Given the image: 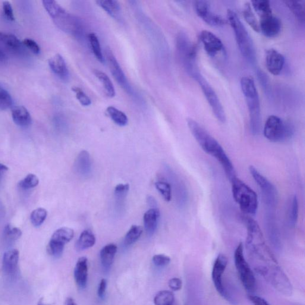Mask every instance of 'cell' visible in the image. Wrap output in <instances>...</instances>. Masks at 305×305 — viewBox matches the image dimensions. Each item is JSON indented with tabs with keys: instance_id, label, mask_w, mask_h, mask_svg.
<instances>
[{
	"instance_id": "obj_1",
	"label": "cell",
	"mask_w": 305,
	"mask_h": 305,
	"mask_svg": "<svg viewBox=\"0 0 305 305\" xmlns=\"http://www.w3.org/2000/svg\"><path fill=\"white\" fill-rule=\"evenodd\" d=\"M187 122L191 133L204 152L221 163L230 181L235 177L233 165L218 141L193 119H187Z\"/></svg>"
},
{
	"instance_id": "obj_2",
	"label": "cell",
	"mask_w": 305,
	"mask_h": 305,
	"mask_svg": "<svg viewBox=\"0 0 305 305\" xmlns=\"http://www.w3.org/2000/svg\"><path fill=\"white\" fill-rule=\"evenodd\" d=\"M247 228L246 245L253 266H264L277 263L275 257L266 244L259 225L251 218L244 219Z\"/></svg>"
},
{
	"instance_id": "obj_3",
	"label": "cell",
	"mask_w": 305,
	"mask_h": 305,
	"mask_svg": "<svg viewBox=\"0 0 305 305\" xmlns=\"http://www.w3.org/2000/svg\"><path fill=\"white\" fill-rule=\"evenodd\" d=\"M43 4L60 30L77 38L83 36V24L79 18L69 14L58 3L53 0H44Z\"/></svg>"
},
{
	"instance_id": "obj_4",
	"label": "cell",
	"mask_w": 305,
	"mask_h": 305,
	"mask_svg": "<svg viewBox=\"0 0 305 305\" xmlns=\"http://www.w3.org/2000/svg\"><path fill=\"white\" fill-rule=\"evenodd\" d=\"M240 85L249 110L251 133L254 136H258L261 130V111L255 83L252 78L244 77L241 79Z\"/></svg>"
},
{
	"instance_id": "obj_5",
	"label": "cell",
	"mask_w": 305,
	"mask_h": 305,
	"mask_svg": "<svg viewBox=\"0 0 305 305\" xmlns=\"http://www.w3.org/2000/svg\"><path fill=\"white\" fill-rule=\"evenodd\" d=\"M227 18L234 31L235 40L241 54L251 65L255 66L257 62L256 50L246 28L241 23L237 15L231 9L227 11Z\"/></svg>"
},
{
	"instance_id": "obj_6",
	"label": "cell",
	"mask_w": 305,
	"mask_h": 305,
	"mask_svg": "<svg viewBox=\"0 0 305 305\" xmlns=\"http://www.w3.org/2000/svg\"><path fill=\"white\" fill-rule=\"evenodd\" d=\"M231 181L232 196L242 212L249 215L256 214L258 199L255 191L236 177Z\"/></svg>"
},
{
	"instance_id": "obj_7",
	"label": "cell",
	"mask_w": 305,
	"mask_h": 305,
	"mask_svg": "<svg viewBox=\"0 0 305 305\" xmlns=\"http://www.w3.org/2000/svg\"><path fill=\"white\" fill-rule=\"evenodd\" d=\"M264 136L271 142L290 140L294 134L293 125L275 115L269 116L263 127Z\"/></svg>"
},
{
	"instance_id": "obj_8",
	"label": "cell",
	"mask_w": 305,
	"mask_h": 305,
	"mask_svg": "<svg viewBox=\"0 0 305 305\" xmlns=\"http://www.w3.org/2000/svg\"><path fill=\"white\" fill-rule=\"evenodd\" d=\"M176 46L182 64L185 71L191 77L195 72L199 70L196 63V47L191 43L187 34L184 33L178 34Z\"/></svg>"
},
{
	"instance_id": "obj_9",
	"label": "cell",
	"mask_w": 305,
	"mask_h": 305,
	"mask_svg": "<svg viewBox=\"0 0 305 305\" xmlns=\"http://www.w3.org/2000/svg\"><path fill=\"white\" fill-rule=\"evenodd\" d=\"M191 78H193L199 84L204 96L206 97L207 102H208L216 118L221 123H225L226 115L224 109L223 108L215 90L213 89V88L206 80L205 78L202 76L200 71L194 74Z\"/></svg>"
},
{
	"instance_id": "obj_10",
	"label": "cell",
	"mask_w": 305,
	"mask_h": 305,
	"mask_svg": "<svg viewBox=\"0 0 305 305\" xmlns=\"http://www.w3.org/2000/svg\"><path fill=\"white\" fill-rule=\"evenodd\" d=\"M234 262L242 284L247 291H253L256 288V279L249 263L245 259L242 243L239 244L235 249Z\"/></svg>"
},
{
	"instance_id": "obj_11",
	"label": "cell",
	"mask_w": 305,
	"mask_h": 305,
	"mask_svg": "<svg viewBox=\"0 0 305 305\" xmlns=\"http://www.w3.org/2000/svg\"><path fill=\"white\" fill-rule=\"evenodd\" d=\"M228 259L224 254H219L213 265L212 277L213 284L218 293L232 304L235 305L236 302L226 290L222 282V275L227 266Z\"/></svg>"
},
{
	"instance_id": "obj_12",
	"label": "cell",
	"mask_w": 305,
	"mask_h": 305,
	"mask_svg": "<svg viewBox=\"0 0 305 305\" xmlns=\"http://www.w3.org/2000/svg\"><path fill=\"white\" fill-rule=\"evenodd\" d=\"M249 171L256 184L260 188L266 205L273 208L277 202V191L268 179L264 177L256 168L250 166Z\"/></svg>"
},
{
	"instance_id": "obj_13",
	"label": "cell",
	"mask_w": 305,
	"mask_h": 305,
	"mask_svg": "<svg viewBox=\"0 0 305 305\" xmlns=\"http://www.w3.org/2000/svg\"><path fill=\"white\" fill-rule=\"evenodd\" d=\"M194 8L198 17L210 26L220 27L227 24V21L221 15L211 11L209 2L201 0L194 2Z\"/></svg>"
},
{
	"instance_id": "obj_14",
	"label": "cell",
	"mask_w": 305,
	"mask_h": 305,
	"mask_svg": "<svg viewBox=\"0 0 305 305\" xmlns=\"http://www.w3.org/2000/svg\"><path fill=\"white\" fill-rule=\"evenodd\" d=\"M200 40L207 54L212 58L224 51L222 41L209 31H202L200 34Z\"/></svg>"
},
{
	"instance_id": "obj_15",
	"label": "cell",
	"mask_w": 305,
	"mask_h": 305,
	"mask_svg": "<svg viewBox=\"0 0 305 305\" xmlns=\"http://www.w3.org/2000/svg\"><path fill=\"white\" fill-rule=\"evenodd\" d=\"M105 54L110 70H111V73L115 80L126 91H128V92L129 91L131 92V87L129 85L124 72L122 71L120 65L118 64L117 60L116 59L112 50L107 48Z\"/></svg>"
},
{
	"instance_id": "obj_16",
	"label": "cell",
	"mask_w": 305,
	"mask_h": 305,
	"mask_svg": "<svg viewBox=\"0 0 305 305\" xmlns=\"http://www.w3.org/2000/svg\"><path fill=\"white\" fill-rule=\"evenodd\" d=\"M285 64L284 56L277 50L270 49L265 53V65L267 69L273 75L281 74Z\"/></svg>"
},
{
	"instance_id": "obj_17",
	"label": "cell",
	"mask_w": 305,
	"mask_h": 305,
	"mask_svg": "<svg viewBox=\"0 0 305 305\" xmlns=\"http://www.w3.org/2000/svg\"><path fill=\"white\" fill-rule=\"evenodd\" d=\"M259 24L260 32L266 37L274 38L278 36L281 30V21L273 15L260 18Z\"/></svg>"
},
{
	"instance_id": "obj_18",
	"label": "cell",
	"mask_w": 305,
	"mask_h": 305,
	"mask_svg": "<svg viewBox=\"0 0 305 305\" xmlns=\"http://www.w3.org/2000/svg\"><path fill=\"white\" fill-rule=\"evenodd\" d=\"M20 253L17 249L9 250L5 253L3 257V269L6 274L14 275L17 272Z\"/></svg>"
},
{
	"instance_id": "obj_19",
	"label": "cell",
	"mask_w": 305,
	"mask_h": 305,
	"mask_svg": "<svg viewBox=\"0 0 305 305\" xmlns=\"http://www.w3.org/2000/svg\"><path fill=\"white\" fill-rule=\"evenodd\" d=\"M74 278L80 288L87 287L88 280V260L86 257H81L78 260L74 269Z\"/></svg>"
},
{
	"instance_id": "obj_20",
	"label": "cell",
	"mask_w": 305,
	"mask_h": 305,
	"mask_svg": "<svg viewBox=\"0 0 305 305\" xmlns=\"http://www.w3.org/2000/svg\"><path fill=\"white\" fill-rule=\"evenodd\" d=\"M75 168L78 174L87 177L92 171L90 154L86 150L81 151L75 163Z\"/></svg>"
},
{
	"instance_id": "obj_21",
	"label": "cell",
	"mask_w": 305,
	"mask_h": 305,
	"mask_svg": "<svg viewBox=\"0 0 305 305\" xmlns=\"http://www.w3.org/2000/svg\"><path fill=\"white\" fill-rule=\"evenodd\" d=\"M49 64L52 71L63 80H67L69 74L67 64L63 57L57 54L49 60Z\"/></svg>"
},
{
	"instance_id": "obj_22",
	"label": "cell",
	"mask_w": 305,
	"mask_h": 305,
	"mask_svg": "<svg viewBox=\"0 0 305 305\" xmlns=\"http://www.w3.org/2000/svg\"><path fill=\"white\" fill-rule=\"evenodd\" d=\"M160 212L158 208L150 209L144 215V225L148 236L155 234L158 225Z\"/></svg>"
},
{
	"instance_id": "obj_23",
	"label": "cell",
	"mask_w": 305,
	"mask_h": 305,
	"mask_svg": "<svg viewBox=\"0 0 305 305\" xmlns=\"http://www.w3.org/2000/svg\"><path fill=\"white\" fill-rule=\"evenodd\" d=\"M12 115L15 123L21 127H28L32 123L30 113L24 106H16L12 109Z\"/></svg>"
},
{
	"instance_id": "obj_24",
	"label": "cell",
	"mask_w": 305,
	"mask_h": 305,
	"mask_svg": "<svg viewBox=\"0 0 305 305\" xmlns=\"http://www.w3.org/2000/svg\"><path fill=\"white\" fill-rule=\"evenodd\" d=\"M0 46L13 53H18L23 49V44L14 35L0 33Z\"/></svg>"
},
{
	"instance_id": "obj_25",
	"label": "cell",
	"mask_w": 305,
	"mask_h": 305,
	"mask_svg": "<svg viewBox=\"0 0 305 305\" xmlns=\"http://www.w3.org/2000/svg\"><path fill=\"white\" fill-rule=\"evenodd\" d=\"M116 252L117 246L115 244H109L104 247L100 251V259L102 265L106 268L111 266L114 260Z\"/></svg>"
},
{
	"instance_id": "obj_26",
	"label": "cell",
	"mask_w": 305,
	"mask_h": 305,
	"mask_svg": "<svg viewBox=\"0 0 305 305\" xmlns=\"http://www.w3.org/2000/svg\"><path fill=\"white\" fill-rule=\"evenodd\" d=\"M96 237L93 232L86 229L82 232L76 243L78 250H84L93 247L96 243Z\"/></svg>"
},
{
	"instance_id": "obj_27",
	"label": "cell",
	"mask_w": 305,
	"mask_h": 305,
	"mask_svg": "<svg viewBox=\"0 0 305 305\" xmlns=\"http://www.w3.org/2000/svg\"><path fill=\"white\" fill-rule=\"evenodd\" d=\"M97 5L113 18H118L121 12L120 4L115 0H98Z\"/></svg>"
},
{
	"instance_id": "obj_28",
	"label": "cell",
	"mask_w": 305,
	"mask_h": 305,
	"mask_svg": "<svg viewBox=\"0 0 305 305\" xmlns=\"http://www.w3.org/2000/svg\"><path fill=\"white\" fill-rule=\"evenodd\" d=\"M74 236L73 229L68 227H62L57 229L53 233L51 240L65 245L69 243Z\"/></svg>"
},
{
	"instance_id": "obj_29",
	"label": "cell",
	"mask_w": 305,
	"mask_h": 305,
	"mask_svg": "<svg viewBox=\"0 0 305 305\" xmlns=\"http://www.w3.org/2000/svg\"><path fill=\"white\" fill-rule=\"evenodd\" d=\"M284 3L287 7L293 13L297 20L301 24L304 23L305 8L303 2L298 1H284Z\"/></svg>"
},
{
	"instance_id": "obj_30",
	"label": "cell",
	"mask_w": 305,
	"mask_h": 305,
	"mask_svg": "<svg viewBox=\"0 0 305 305\" xmlns=\"http://www.w3.org/2000/svg\"><path fill=\"white\" fill-rule=\"evenodd\" d=\"M93 72L96 77L98 78L100 83L103 85L107 96L111 97V98L114 97L116 94L115 88L108 75L101 71L97 70V69L94 70Z\"/></svg>"
},
{
	"instance_id": "obj_31",
	"label": "cell",
	"mask_w": 305,
	"mask_h": 305,
	"mask_svg": "<svg viewBox=\"0 0 305 305\" xmlns=\"http://www.w3.org/2000/svg\"><path fill=\"white\" fill-rule=\"evenodd\" d=\"M251 5L254 11L258 15L260 18L268 17L272 15V11L269 1L267 0H255L251 1Z\"/></svg>"
},
{
	"instance_id": "obj_32",
	"label": "cell",
	"mask_w": 305,
	"mask_h": 305,
	"mask_svg": "<svg viewBox=\"0 0 305 305\" xmlns=\"http://www.w3.org/2000/svg\"><path fill=\"white\" fill-rule=\"evenodd\" d=\"M243 15L244 20L256 33H259V24L252 11L250 3L247 2L244 6Z\"/></svg>"
},
{
	"instance_id": "obj_33",
	"label": "cell",
	"mask_w": 305,
	"mask_h": 305,
	"mask_svg": "<svg viewBox=\"0 0 305 305\" xmlns=\"http://www.w3.org/2000/svg\"><path fill=\"white\" fill-rule=\"evenodd\" d=\"M107 113L116 125L124 127L128 124V118L124 112L119 111L115 107L109 106L106 110Z\"/></svg>"
},
{
	"instance_id": "obj_34",
	"label": "cell",
	"mask_w": 305,
	"mask_h": 305,
	"mask_svg": "<svg viewBox=\"0 0 305 305\" xmlns=\"http://www.w3.org/2000/svg\"><path fill=\"white\" fill-rule=\"evenodd\" d=\"M143 232V228L141 226L134 225L131 226L126 234L124 238V244L126 246H131L138 240Z\"/></svg>"
},
{
	"instance_id": "obj_35",
	"label": "cell",
	"mask_w": 305,
	"mask_h": 305,
	"mask_svg": "<svg viewBox=\"0 0 305 305\" xmlns=\"http://www.w3.org/2000/svg\"><path fill=\"white\" fill-rule=\"evenodd\" d=\"M88 37H89L91 49H92L96 58L99 62L105 63V58H104L102 54L101 46H100L98 37H97L96 34L94 33H90Z\"/></svg>"
},
{
	"instance_id": "obj_36",
	"label": "cell",
	"mask_w": 305,
	"mask_h": 305,
	"mask_svg": "<svg viewBox=\"0 0 305 305\" xmlns=\"http://www.w3.org/2000/svg\"><path fill=\"white\" fill-rule=\"evenodd\" d=\"M175 297L172 292L163 290L156 294L154 301L156 305H173Z\"/></svg>"
},
{
	"instance_id": "obj_37",
	"label": "cell",
	"mask_w": 305,
	"mask_h": 305,
	"mask_svg": "<svg viewBox=\"0 0 305 305\" xmlns=\"http://www.w3.org/2000/svg\"><path fill=\"white\" fill-rule=\"evenodd\" d=\"M47 216V212L45 209L38 208L34 210L31 215V221L36 227L40 226L45 222Z\"/></svg>"
},
{
	"instance_id": "obj_38",
	"label": "cell",
	"mask_w": 305,
	"mask_h": 305,
	"mask_svg": "<svg viewBox=\"0 0 305 305\" xmlns=\"http://www.w3.org/2000/svg\"><path fill=\"white\" fill-rule=\"evenodd\" d=\"M155 186L166 202L171 200L172 188L170 184L167 182L160 181L156 182Z\"/></svg>"
},
{
	"instance_id": "obj_39",
	"label": "cell",
	"mask_w": 305,
	"mask_h": 305,
	"mask_svg": "<svg viewBox=\"0 0 305 305\" xmlns=\"http://www.w3.org/2000/svg\"><path fill=\"white\" fill-rule=\"evenodd\" d=\"M22 231L20 228L15 227L11 224L5 226L4 229V237L6 240L10 241L18 240L22 235Z\"/></svg>"
},
{
	"instance_id": "obj_40",
	"label": "cell",
	"mask_w": 305,
	"mask_h": 305,
	"mask_svg": "<svg viewBox=\"0 0 305 305\" xmlns=\"http://www.w3.org/2000/svg\"><path fill=\"white\" fill-rule=\"evenodd\" d=\"M39 184V178L36 175L28 174L26 177L19 182V187L23 190H28L37 186Z\"/></svg>"
},
{
	"instance_id": "obj_41",
	"label": "cell",
	"mask_w": 305,
	"mask_h": 305,
	"mask_svg": "<svg viewBox=\"0 0 305 305\" xmlns=\"http://www.w3.org/2000/svg\"><path fill=\"white\" fill-rule=\"evenodd\" d=\"M298 215V203L296 196H294L289 209V222L292 226L296 224Z\"/></svg>"
},
{
	"instance_id": "obj_42",
	"label": "cell",
	"mask_w": 305,
	"mask_h": 305,
	"mask_svg": "<svg viewBox=\"0 0 305 305\" xmlns=\"http://www.w3.org/2000/svg\"><path fill=\"white\" fill-rule=\"evenodd\" d=\"M64 244L50 240L48 246H47V251H48L50 255L55 257H59L64 252Z\"/></svg>"
},
{
	"instance_id": "obj_43",
	"label": "cell",
	"mask_w": 305,
	"mask_h": 305,
	"mask_svg": "<svg viewBox=\"0 0 305 305\" xmlns=\"http://www.w3.org/2000/svg\"><path fill=\"white\" fill-rule=\"evenodd\" d=\"M129 190H130V185L128 184H118L117 186L115 187V196L116 203L121 204L124 202Z\"/></svg>"
},
{
	"instance_id": "obj_44",
	"label": "cell",
	"mask_w": 305,
	"mask_h": 305,
	"mask_svg": "<svg viewBox=\"0 0 305 305\" xmlns=\"http://www.w3.org/2000/svg\"><path fill=\"white\" fill-rule=\"evenodd\" d=\"M13 104L12 97L5 89L0 86V110L10 108Z\"/></svg>"
},
{
	"instance_id": "obj_45",
	"label": "cell",
	"mask_w": 305,
	"mask_h": 305,
	"mask_svg": "<svg viewBox=\"0 0 305 305\" xmlns=\"http://www.w3.org/2000/svg\"><path fill=\"white\" fill-rule=\"evenodd\" d=\"M72 90L76 94L77 99L82 105L84 106H89L91 105V100L90 99V97L88 96L80 88L73 87L72 88Z\"/></svg>"
},
{
	"instance_id": "obj_46",
	"label": "cell",
	"mask_w": 305,
	"mask_h": 305,
	"mask_svg": "<svg viewBox=\"0 0 305 305\" xmlns=\"http://www.w3.org/2000/svg\"><path fill=\"white\" fill-rule=\"evenodd\" d=\"M153 262L156 266H165L171 262V259L164 254H156L153 257Z\"/></svg>"
},
{
	"instance_id": "obj_47",
	"label": "cell",
	"mask_w": 305,
	"mask_h": 305,
	"mask_svg": "<svg viewBox=\"0 0 305 305\" xmlns=\"http://www.w3.org/2000/svg\"><path fill=\"white\" fill-rule=\"evenodd\" d=\"M3 10L5 17L7 18L9 21H15L14 11H13V9L10 3L9 2H3Z\"/></svg>"
},
{
	"instance_id": "obj_48",
	"label": "cell",
	"mask_w": 305,
	"mask_h": 305,
	"mask_svg": "<svg viewBox=\"0 0 305 305\" xmlns=\"http://www.w3.org/2000/svg\"><path fill=\"white\" fill-rule=\"evenodd\" d=\"M23 45L29 49L31 52H33L35 54H39L40 52V46L38 45V44L35 42V41L27 39H25L23 42Z\"/></svg>"
},
{
	"instance_id": "obj_49",
	"label": "cell",
	"mask_w": 305,
	"mask_h": 305,
	"mask_svg": "<svg viewBox=\"0 0 305 305\" xmlns=\"http://www.w3.org/2000/svg\"><path fill=\"white\" fill-rule=\"evenodd\" d=\"M169 287L173 291L181 290L182 285V281L178 278H173L169 281Z\"/></svg>"
},
{
	"instance_id": "obj_50",
	"label": "cell",
	"mask_w": 305,
	"mask_h": 305,
	"mask_svg": "<svg viewBox=\"0 0 305 305\" xmlns=\"http://www.w3.org/2000/svg\"><path fill=\"white\" fill-rule=\"evenodd\" d=\"M249 298L254 305H270L263 298L256 295H249Z\"/></svg>"
},
{
	"instance_id": "obj_51",
	"label": "cell",
	"mask_w": 305,
	"mask_h": 305,
	"mask_svg": "<svg viewBox=\"0 0 305 305\" xmlns=\"http://www.w3.org/2000/svg\"><path fill=\"white\" fill-rule=\"evenodd\" d=\"M106 287L107 281L105 279H102L100 282L98 291H97V294H98L100 298H103L105 296Z\"/></svg>"
},
{
	"instance_id": "obj_52",
	"label": "cell",
	"mask_w": 305,
	"mask_h": 305,
	"mask_svg": "<svg viewBox=\"0 0 305 305\" xmlns=\"http://www.w3.org/2000/svg\"><path fill=\"white\" fill-rule=\"evenodd\" d=\"M147 202L149 206L152 208H158V203H157L156 200L153 196H149L147 197Z\"/></svg>"
},
{
	"instance_id": "obj_53",
	"label": "cell",
	"mask_w": 305,
	"mask_h": 305,
	"mask_svg": "<svg viewBox=\"0 0 305 305\" xmlns=\"http://www.w3.org/2000/svg\"><path fill=\"white\" fill-rule=\"evenodd\" d=\"M64 305H77V304L75 302L73 298L68 297L67 298V299H66Z\"/></svg>"
},
{
	"instance_id": "obj_54",
	"label": "cell",
	"mask_w": 305,
	"mask_h": 305,
	"mask_svg": "<svg viewBox=\"0 0 305 305\" xmlns=\"http://www.w3.org/2000/svg\"><path fill=\"white\" fill-rule=\"evenodd\" d=\"M8 170L9 168L8 166L0 163V172L7 171Z\"/></svg>"
},
{
	"instance_id": "obj_55",
	"label": "cell",
	"mask_w": 305,
	"mask_h": 305,
	"mask_svg": "<svg viewBox=\"0 0 305 305\" xmlns=\"http://www.w3.org/2000/svg\"><path fill=\"white\" fill-rule=\"evenodd\" d=\"M5 59V55L3 50L0 49V62H2Z\"/></svg>"
},
{
	"instance_id": "obj_56",
	"label": "cell",
	"mask_w": 305,
	"mask_h": 305,
	"mask_svg": "<svg viewBox=\"0 0 305 305\" xmlns=\"http://www.w3.org/2000/svg\"><path fill=\"white\" fill-rule=\"evenodd\" d=\"M38 305H48V304H46L45 303L43 302V301L42 300H40L39 301V303H38Z\"/></svg>"
}]
</instances>
